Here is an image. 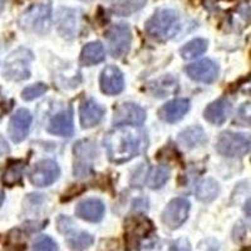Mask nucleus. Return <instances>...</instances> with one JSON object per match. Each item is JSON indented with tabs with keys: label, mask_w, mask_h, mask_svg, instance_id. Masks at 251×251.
Segmentation results:
<instances>
[{
	"label": "nucleus",
	"mask_w": 251,
	"mask_h": 251,
	"mask_svg": "<svg viewBox=\"0 0 251 251\" xmlns=\"http://www.w3.org/2000/svg\"><path fill=\"white\" fill-rule=\"evenodd\" d=\"M207 49V40L203 38H196V39L190 40L188 43L181 48L180 53L183 59H194V58L200 57Z\"/></svg>",
	"instance_id": "nucleus-24"
},
{
	"label": "nucleus",
	"mask_w": 251,
	"mask_h": 251,
	"mask_svg": "<svg viewBox=\"0 0 251 251\" xmlns=\"http://www.w3.org/2000/svg\"><path fill=\"white\" fill-rule=\"evenodd\" d=\"M73 153L75 156V174L78 177H82L83 175L91 172V165L88 163V161L93 160L94 156L97 154L94 143L89 142V141H79L73 147Z\"/></svg>",
	"instance_id": "nucleus-13"
},
{
	"label": "nucleus",
	"mask_w": 251,
	"mask_h": 251,
	"mask_svg": "<svg viewBox=\"0 0 251 251\" xmlns=\"http://www.w3.org/2000/svg\"><path fill=\"white\" fill-rule=\"evenodd\" d=\"M188 109H190V100L185 98H178V100H170L163 104L158 111V116L163 122L175 123L182 120Z\"/></svg>",
	"instance_id": "nucleus-16"
},
{
	"label": "nucleus",
	"mask_w": 251,
	"mask_h": 251,
	"mask_svg": "<svg viewBox=\"0 0 251 251\" xmlns=\"http://www.w3.org/2000/svg\"><path fill=\"white\" fill-rule=\"evenodd\" d=\"M58 230L66 235V241L72 250H83L93 245L94 239L86 231H78L75 223L67 216H59L57 220Z\"/></svg>",
	"instance_id": "nucleus-7"
},
{
	"label": "nucleus",
	"mask_w": 251,
	"mask_h": 251,
	"mask_svg": "<svg viewBox=\"0 0 251 251\" xmlns=\"http://www.w3.org/2000/svg\"><path fill=\"white\" fill-rule=\"evenodd\" d=\"M100 91L107 96L120 94L125 88V78L122 72L116 66H107L100 73Z\"/></svg>",
	"instance_id": "nucleus-14"
},
{
	"label": "nucleus",
	"mask_w": 251,
	"mask_h": 251,
	"mask_svg": "<svg viewBox=\"0 0 251 251\" xmlns=\"http://www.w3.org/2000/svg\"><path fill=\"white\" fill-rule=\"evenodd\" d=\"M60 175L59 166L53 160H43L35 163L29 174V181L35 187H47L54 183Z\"/></svg>",
	"instance_id": "nucleus-9"
},
{
	"label": "nucleus",
	"mask_w": 251,
	"mask_h": 251,
	"mask_svg": "<svg viewBox=\"0 0 251 251\" xmlns=\"http://www.w3.org/2000/svg\"><path fill=\"white\" fill-rule=\"evenodd\" d=\"M251 23V8L249 4H240L239 8L234 12L231 17V24L234 26H240V29L245 28Z\"/></svg>",
	"instance_id": "nucleus-28"
},
{
	"label": "nucleus",
	"mask_w": 251,
	"mask_h": 251,
	"mask_svg": "<svg viewBox=\"0 0 251 251\" xmlns=\"http://www.w3.org/2000/svg\"><path fill=\"white\" fill-rule=\"evenodd\" d=\"M57 24L58 31L62 37L68 38V39L75 38L78 28V17L75 14V10L68 8H60L59 12H58Z\"/></svg>",
	"instance_id": "nucleus-20"
},
{
	"label": "nucleus",
	"mask_w": 251,
	"mask_h": 251,
	"mask_svg": "<svg viewBox=\"0 0 251 251\" xmlns=\"http://www.w3.org/2000/svg\"><path fill=\"white\" fill-rule=\"evenodd\" d=\"M170 177V170L166 166H157L151 170L147 177V183L151 188H160L167 182Z\"/></svg>",
	"instance_id": "nucleus-26"
},
{
	"label": "nucleus",
	"mask_w": 251,
	"mask_h": 251,
	"mask_svg": "<svg viewBox=\"0 0 251 251\" xmlns=\"http://www.w3.org/2000/svg\"><path fill=\"white\" fill-rule=\"evenodd\" d=\"M33 60L31 51L19 48L9 54L4 63L3 75L8 80H25L30 77V63Z\"/></svg>",
	"instance_id": "nucleus-4"
},
{
	"label": "nucleus",
	"mask_w": 251,
	"mask_h": 251,
	"mask_svg": "<svg viewBox=\"0 0 251 251\" xmlns=\"http://www.w3.org/2000/svg\"><path fill=\"white\" fill-rule=\"evenodd\" d=\"M178 142L185 146L186 149H194L206 142L205 131L199 126H192L190 128H186L185 131L181 132L178 136Z\"/></svg>",
	"instance_id": "nucleus-22"
},
{
	"label": "nucleus",
	"mask_w": 251,
	"mask_h": 251,
	"mask_svg": "<svg viewBox=\"0 0 251 251\" xmlns=\"http://www.w3.org/2000/svg\"><path fill=\"white\" fill-rule=\"evenodd\" d=\"M231 112V103L226 98H220L215 102L210 103L203 112V117L207 122L215 126H221L226 122Z\"/></svg>",
	"instance_id": "nucleus-19"
},
{
	"label": "nucleus",
	"mask_w": 251,
	"mask_h": 251,
	"mask_svg": "<svg viewBox=\"0 0 251 251\" xmlns=\"http://www.w3.org/2000/svg\"><path fill=\"white\" fill-rule=\"evenodd\" d=\"M147 145V136L138 126H120L108 132L104 138V147L111 162L125 163L143 151Z\"/></svg>",
	"instance_id": "nucleus-1"
},
{
	"label": "nucleus",
	"mask_w": 251,
	"mask_h": 251,
	"mask_svg": "<svg viewBox=\"0 0 251 251\" xmlns=\"http://www.w3.org/2000/svg\"><path fill=\"white\" fill-rule=\"evenodd\" d=\"M206 251H219V245L216 244V241H211V245H207Z\"/></svg>",
	"instance_id": "nucleus-35"
},
{
	"label": "nucleus",
	"mask_w": 251,
	"mask_h": 251,
	"mask_svg": "<svg viewBox=\"0 0 251 251\" xmlns=\"http://www.w3.org/2000/svg\"><path fill=\"white\" fill-rule=\"evenodd\" d=\"M220 186L214 178H206L197 186L196 197L202 202H211L219 196Z\"/></svg>",
	"instance_id": "nucleus-23"
},
{
	"label": "nucleus",
	"mask_w": 251,
	"mask_h": 251,
	"mask_svg": "<svg viewBox=\"0 0 251 251\" xmlns=\"http://www.w3.org/2000/svg\"><path fill=\"white\" fill-rule=\"evenodd\" d=\"M103 114H104V108L100 104L91 98L86 100L82 102L79 108L80 125L83 128H92L102 121Z\"/></svg>",
	"instance_id": "nucleus-18"
},
{
	"label": "nucleus",
	"mask_w": 251,
	"mask_h": 251,
	"mask_svg": "<svg viewBox=\"0 0 251 251\" xmlns=\"http://www.w3.org/2000/svg\"><path fill=\"white\" fill-rule=\"evenodd\" d=\"M33 122L30 112L25 108H20L15 112L9 122V136L14 143L23 142L30 131V126Z\"/></svg>",
	"instance_id": "nucleus-11"
},
{
	"label": "nucleus",
	"mask_w": 251,
	"mask_h": 251,
	"mask_svg": "<svg viewBox=\"0 0 251 251\" xmlns=\"http://www.w3.org/2000/svg\"><path fill=\"white\" fill-rule=\"evenodd\" d=\"M31 251H59V246L51 237L43 235L33 243Z\"/></svg>",
	"instance_id": "nucleus-29"
},
{
	"label": "nucleus",
	"mask_w": 251,
	"mask_h": 251,
	"mask_svg": "<svg viewBox=\"0 0 251 251\" xmlns=\"http://www.w3.org/2000/svg\"><path fill=\"white\" fill-rule=\"evenodd\" d=\"M234 122L241 127H251V103H244L240 106Z\"/></svg>",
	"instance_id": "nucleus-31"
},
{
	"label": "nucleus",
	"mask_w": 251,
	"mask_h": 251,
	"mask_svg": "<svg viewBox=\"0 0 251 251\" xmlns=\"http://www.w3.org/2000/svg\"><path fill=\"white\" fill-rule=\"evenodd\" d=\"M19 25L38 34H46L51 25V6L49 3L31 5L19 18Z\"/></svg>",
	"instance_id": "nucleus-3"
},
{
	"label": "nucleus",
	"mask_w": 251,
	"mask_h": 251,
	"mask_svg": "<svg viewBox=\"0 0 251 251\" xmlns=\"http://www.w3.org/2000/svg\"><path fill=\"white\" fill-rule=\"evenodd\" d=\"M6 1H8V0H0V13L3 12V10H4V8H5V5H6Z\"/></svg>",
	"instance_id": "nucleus-36"
},
{
	"label": "nucleus",
	"mask_w": 251,
	"mask_h": 251,
	"mask_svg": "<svg viewBox=\"0 0 251 251\" xmlns=\"http://www.w3.org/2000/svg\"><path fill=\"white\" fill-rule=\"evenodd\" d=\"M147 0H116L113 4V12L118 15H127L140 10L142 6H145Z\"/></svg>",
	"instance_id": "nucleus-25"
},
{
	"label": "nucleus",
	"mask_w": 251,
	"mask_h": 251,
	"mask_svg": "<svg viewBox=\"0 0 251 251\" xmlns=\"http://www.w3.org/2000/svg\"><path fill=\"white\" fill-rule=\"evenodd\" d=\"M24 174V163L17 161L5 170L3 175V183L5 186H14L22 181Z\"/></svg>",
	"instance_id": "nucleus-27"
},
{
	"label": "nucleus",
	"mask_w": 251,
	"mask_h": 251,
	"mask_svg": "<svg viewBox=\"0 0 251 251\" xmlns=\"http://www.w3.org/2000/svg\"><path fill=\"white\" fill-rule=\"evenodd\" d=\"M9 152H10V147H9L8 142L0 136V160L4 158L5 156H8Z\"/></svg>",
	"instance_id": "nucleus-33"
},
{
	"label": "nucleus",
	"mask_w": 251,
	"mask_h": 251,
	"mask_svg": "<svg viewBox=\"0 0 251 251\" xmlns=\"http://www.w3.org/2000/svg\"><path fill=\"white\" fill-rule=\"evenodd\" d=\"M106 58V50L100 42H92L84 46L80 51V64L84 67H91L103 62Z\"/></svg>",
	"instance_id": "nucleus-21"
},
{
	"label": "nucleus",
	"mask_w": 251,
	"mask_h": 251,
	"mask_svg": "<svg viewBox=\"0 0 251 251\" xmlns=\"http://www.w3.org/2000/svg\"><path fill=\"white\" fill-rule=\"evenodd\" d=\"M244 212H245L248 216H251V197L246 201L245 205H244Z\"/></svg>",
	"instance_id": "nucleus-34"
},
{
	"label": "nucleus",
	"mask_w": 251,
	"mask_h": 251,
	"mask_svg": "<svg viewBox=\"0 0 251 251\" xmlns=\"http://www.w3.org/2000/svg\"><path fill=\"white\" fill-rule=\"evenodd\" d=\"M48 132L55 134V136H60V137H71L75 132L72 108L58 112L55 116H53L48 125Z\"/></svg>",
	"instance_id": "nucleus-15"
},
{
	"label": "nucleus",
	"mask_w": 251,
	"mask_h": 251,
	"mask_svg": "<svg viewBox=\"0 0 251 251\" xmlns=\"http://www.w3.org/2000/svg\"><path fill=\"white\" fill-rule=\"evenodd\" d=\"M219 66L211 59H202L185 68L186 75L200 83H212L219 77Z\"/></svg>",
	"instance_id": "nucleus-12"
},
{
	"label": "nucleus",
	"mask_w": 251,
	"mask_h": 251,
	"mask_svg": "<svg viewBox=\"0 0 251 251\" xmlns=\"http://www.w3.org/2000/svg\"><path fill=\"white\" fill-rule=\"evenodd\" d=\"M146 121V111L136 103H122L116 108L112 118V125L141 126Z\"/></svg>",
	"instance_id": "nucleus-10"
},
{
	"label": "nucleus",
	"mask_w": 251,
	"mask_h": 251,
	"mask_svg": "<svg viewBox=\"0 0 251 251\" xmlns=\"http://www.w3.org/2000/svg\"><path fill=\"white\" fill-rule=\"evenodd\" d=\"M104 203L98 199H87L80 201L75 207V215L89 223H100L104 216Z\"/></svg>",
	"instance_id": "nucleus-17"
},
{
	"label": "nucleus",
	"mask_w": 251,
	"mask_h": 251,
	"mask_svg": "<svg viewBox=\"0 0 251 251\" xmlns=\"http://www.w3.org/2000/svg\"><path fill=\"white\" fill-rule=\"evenodd\" d=\"M180 28V15L174 9H158L146 23L147 34L160 42L174 38Z\"/></svg>",
	"instance_id": "nucleus-2"
},
{
	"label": "nucleus",
	"mask_w": 251,
	"mask_h": 251,
	"mask_svg": "<svg viewBox=\"0 0 251 251\" xmlns=\"http://www.w3.org/2000/svg\"><path fill=\"white\" fill-rule=\"evenodd\" d=\"M190 202L183 197L174 199L162 212V223L170 230H176L183 225L190 214Z\"/></svg>",
	"instance_id": "nucleus-8"
},
{
	"label": "nucleus",
	"mask_w": 251,
	"mask_h": 251,
	"mask_svg": "<svg viewBox=\"0 0 251 251\" xmlns=\"http://www.w3.org/2000/svg\"><path fill=\"white\" fill-rule=\"evenodd\" d=\"M47 91H48L47 84H44V83H35L33 86H29L23 89V92H22V98L24 100H37L40 96H43Z\"/></svg>",
	"instance_id": "nucleus-30"
},
{
	"label": "nucleus",
	"mask_w": 251,
	"mask_h": 251,
	"mask_svg": "<svg viewBox=\"0 0 251 251\" xmlns=\"http://www.w3.org/2000/svg\"><path fill=\"white\" fill-rule=\"evenodd\" d=\"M3 202H4V192L0 190V207H1Z\"/></svg>",
	"instance_id": "nucleus-37"
},
{
	"label": "nucleus",
	"mask_w": 251,
	"mask_h": 251,
	"mask_svg": "<svg viewBox=\"0 0 251 251\" xmlns=\"http://www.w3.org/2000/svg\"><path fill=\"white\" fill-rule=\"evenodd\" d=\"M251 141L243 133L226 131L220 134L216 142V150L225 157H243L250 151Z\"/></svg>",
	"instance_id": "nucleus-5"
},
{
	"label": "nucleus",
	"mask_w": 251,
	"mask_h": 251,
	"mask_svg": "<svg viewBox=\"0 0 251 251\" xmlns=\"http://www.w3.org/2000/svg\"><path fill=\"white\" fill-rule=\"evenodd\" d=\"M169 251H191V245L186 239H180L172 244Z\"/></svg>",
	"instance_id": "nucleus-32"
},
{
	"label": "nucleus",
	"mask_w": 251,
	"mask_h": 251,
	"mask_svg": "<svg viewBox=\"0 0 251 251\" xmlns=\"http://www.w3.org/2000/svg\"><path fill=\"white\" fill-rule=\"evenodd\" d=\"M109 53L114 58L125 57L128 53L132 43V33L128 24L118 23L112 25L106 34Z\"/></svg>",
	"instance_id": "nucleus-6"
}]
</instances>
